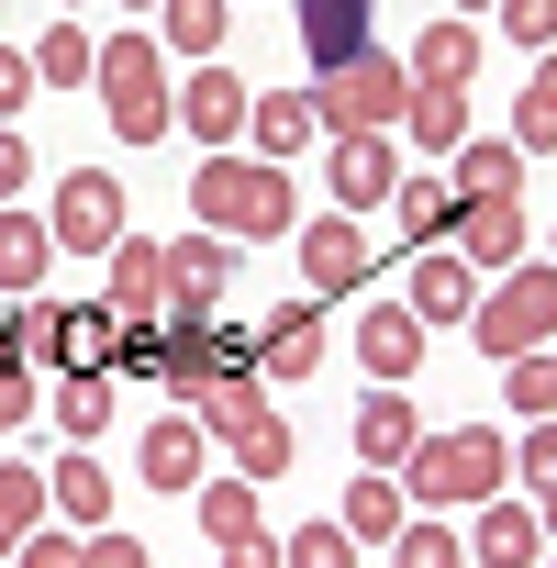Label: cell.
<instances>
[{"instance_id":"6da1fadb","label":"cell","mask_w":557,"mask_h":568,"mask_svg":"<svg viewBox=\"0 0 557 568\" xmlns=\"http://www.w3.org/2000/svg\"><path fill=\"white\" fill-rule=\"evenodd\" d=\"M502 479H513V435H490V424L424 435L402 457V501L413 513H479V501H502Z\"/></svg>"},{"instance_id":"7a4b0ae2","label":"cell","mask_w":557,"mask_h":568,"mask_svg":"<svg viewBox=\"0 0 557 568\" xmlns=\"http://www.w3.org/2000/svg\"><path fill=\"white\" fill-rule=\"evenodd\" d=\"M190 212L223 245H267V234H291V179L267 156H201L190 168Z\"/></svg>"},{"instance_id":"3957f363","label":"cell","mask_w":557,"mask_h":568,"mask_svg":"<svg viewBox=\"0 0 557 568\" xmlns=\"http://www.w3.org/2000/svg\"><path fill=\"white\" fill-rule=\"evenodd\" d=\"M101 123L123 134V145H156L168 123H179V101H168V45L156 34H101Z\"/></svg>"},{"instance_id":"277c9868","label":"cell","mask_w":557,"mask_h":568,"mask_svg":"<svg viewBox=\"0 0 557 568\" xmlns=\"http://www.w3.org/2000/svg\"><path fill=\"white\" fill-rule=\"evenodd\" d=\"M468 335H479V357H535V346H557V267L546 256H524V267H502L490 291H479V313H468Z\"/></svg>"},{"instance_id":"5b68a950","label":"cell","mask_w":557,"mask_h":568,"mask_svg":"<svg viewBox=\"0 0 557 568\" xmlns=\"http://www.w3.org/2000/svg\"><path fill=\"white\" fill-rule=\"evenodd\" d=\"M190 424L234 446V479H291V424L267 413L256 379H212V390H190Z\"/></svg>"},{"instance_id":"8992f818","label":"cell","mask_w":557,"mask_h":568,"mask_svg":"<svg viewBox=\"0 0 557 568\" xmlns=\"http://www.w3.org/2000/svg\"><path fill=\"white\" fill-rule=\"evenodd\" d=\"M402 101H413V79H402V57H357V68H335V79H313V112H324V134H402Z\"/></svg>"},{"instance_id":"52a82bcc","label":"cell","mask_w":557,"mask_h":568,"mask_svg":"<svg viewBox=\"0 0 557 568\" xmlns=\"http://www.w3.org/2000/svg\"><path fill=\"white\" fill-rule=\"evenodd\" d=\"M45 234H57V256H112V245H123V179H112V168H79V179H57V212H45Z\"/></svg>"},{"instance_id":"ba28073f","label":"cell","mask_w":557,"mask_h":568,"mask_svg":"<svg viewBox=\"0 0 557 568\" xmlns=\"http://www.w3.org/2000/svg\"><path fill=\"white\" fill-rule=\"evenodd\" d=\"M212 379H256V335L245 324H168V390H212Z\"/></svg>"},{"instance_id":"9c48e42d","label":"cell","mask_w":557,"mask_h":568,"mask_svg":"<svg viewBox=\"0 0 557 568\" xmlns=\"http://www.w3.org/2000/svg\"><path fill=\"white\" fill-rule=\"evenodd\" d=\"M23 313H34V357H57L68 379L79 368H112V302H45L34 291Z\"/></svg>"},{"instance_id":"30bf717a","label":"cell","mask_w":557,"mask_h":568,"mask_svg":"<svg viewBox=\"0 0 557 568\" xmlns=\"http://www.w3.org/2000/svg\"><path fill=\"white\" fill-rule=\"evenodd\" d=\"M223 278H234V245H223V234H201V223L168 234V313H179V324H212V313H223Z\"/></svg>"},{"instance_id":"8fae6325","label":"cell","mask_w":557,"mask_h":568,"mask_svg":"<svg viewBox=\"0 0 557 568\" xmlns=\"http://www.w3.org/2000/svg\"><path fill=\"white\" fill-rule=\"evenodd\" d=\"M457 267L468 278H502V267H524V245H535V223H524V201H457Z\"/></svg>"},{"instance_id":"7c38bea8","label":"cell","mask_w":557,"mask_h":568,"mask_svg":"<svg viewBox=\"0 0 557 568\" xmlns=\"http://www.w3.org/2000/svg\"><path fill=\"white\" fill-rule=\"evenodd\" d=\"M302 278H313V302H346V291H368V223H357V212H324V223H302Z\"/></svg>"},{"instance_id":"4fadbf2b","label":"cell","mask_w":557,"mask_h":568,"mask_svg":"<svg viewBox=\"0 0 557 568\" xmlns=\"http://www.w3.org/2000/svg\"><path fill=\"white\" fill-rule=\"evenodd\" d=\"M245 79L234 68H190V90H179V134L201 145V156H234V134H245Z\"/></svg>"},{"instance_id":"5bb4252c","label":"cell","mask_w":557,"mask_h":568,"mask_svg":"<svg viewBox=\"0 0 557 568\" xmlns=\"http://www.w3.org/2000/svg\"><path fill=\"white\" fill-rule=\"evenodd\" d=\"M324 179H335L346 212H391V190H402V145H391V134H335Z\"/></svg>"},{"instance_id":"9a60e30c","label":"cell","mask_w":557,"mask_h":568,"mask_svg":"<svg viewBox=\"0 0 557 568\" xmlns=\"http://www.w3.org/2000/svg\"><path fill=\"white\" fill-rule=\"evenodd\" d=\"M402 313H413L424 335H435V324H468V313H479V278L457 267V245H424V256H413V291H402Z\"/></svg>"},{"instance_id":"2e32d148","label":"cell","mask_w":557,"mask_h":568,"mask_svg":"<svg viewBox=\"0 0 557 568\" xmlns=\"http://www.w3.org/2000/svg\"><path fill=\"white\" fill-rule=\"evenodd\" d=\"M291 23L313 45V79H335V68L368 57V0H291Z\"/></svg>"},{"instance_id":"e0dca14e","label":"cell","mask_w":557,"mask_h":568,"mask_svg":"<svg viewBox=\"0 0 557 568\" xmlns=\"http://www.w3.org/2000/svg\"><path fill=\"white\" fill-rule=\"evenodd\" d=\"M324 346H335L324 302H291V313L256 335V379H313V368H324Z\"/></svg>"},{"instance_id":"ac0fdd59","label":"cell","mask_w":557,"mask_h":568,"mask_svg":"<svg viewBox=\"0 0 557 568\" xmlns=\"http://www.w3.org/2000/svg\"><path fill=\"white\" fill-rule=\"evenodd\" d=\"M479 45H490V34L446 12V23H424V34H413V57H402V79H413V90H468V68H479Z\"/></svg>"},{"instance_id":"d6986e66","label":"cell","mask_w":557,"mask_h":568,"mask_svg":"<svg viewBox=\"0 0 557 568\" xmlns=\"http://www.w3.org/2000/svg\"><path fill=\"white\" fill-rule=\"evenodd\" d=\"M357 368H368V379H391V390H402V379H413V368H424V324H413V313H402V302H368V313H357Z\"/></svg>"},{"instance_id":"ffe728a7","label":"cell","mask_w":557,"mask_h":568,"mask_svg":"<svg viewBox=\"0 0 557 568\" xmlns=\"http://www.w3.org/2000/svg\"><path fill=\"white\" fill-rule=\"evenodd\" d=\"M424 446V413H413V390H368L357 402V468H391L402 479V457Z\"/></svg>"},{"instance_id":"44dd1931","label":"cell","mask_w":557,"mask_h":568,"mask_svg":"<svg viewBox=\"0 0 557 568\" xmlns=\"http://www.w3.org/2000/svg\"><path fill=\"white\" fill-rule=\"evenodd\" d=\"M313 134H324V112H313V90H256V101H245V145H256L267 168H278V156H302Z\"/></svg>"},{"instance_id":"7402d4cb","label":"cell","mask_w":557,"mask_h":568,"mask_svg":"<svg viewBox=\"0 0 557 568\" xmlns=\"http://www.w3.org/2000/svg\"><path fill=\"white\" fill-rule=\"evenodd\" d=\"M446 190H457V201H524V156H513V134H468V145L446 156Z\"/></svg>"},{"instance_id":"603a6c76","label":"cell","mask_w":557,"mask_h":568,"mask_svg":"<svg viewBox=\"0 0 557 568\" xmlns=\"http://www.w3.org/2000/svg\"><path fill=\"white\" fill-rule=\"evenodd\" d=\"M535 535H546L535 501L502 490V501H479V524H468V568H535Z\"/></svg>"},{"instance_id":"cb8c5ba5","label":"cell","mask_w":557,"mask_h":568,"mask_svg":"<svg viewBox=\"0 0 557 568\" xmlns=\"http://www.w3.org/2000/svg\"><path fill=\"white\" fill-rule=\"evenodd\" d=\"M101 302L134 324V313H168V245H145V234H123L112 245V278H101Z\"/></svg>"},{"instance_id":"d4e9b609","label":"cell","mask_w":557,"mask_h":568,"mask_svg":"<svg viewBox=\"0 0 557 568\" xmlns=\"http://www.w3.org/2000/svg\"><path fill=\"white\" fill-rule=\"evenodd\" d=\"M201 446H212V435H201L190 413H168V424H145V446H134V468H145V479H156V490L179 501V490H201Z\"/></svg>"},{"instance_id":"484cf974","label":"cell","mask_w":557,"mask_h":568,"mask_svg":"<svg viewBox=\"0 0 557 568\" xmlns=\"http://www.w3.org/2000/svg\"><path fill=\"white\" fill-rule=\"evenodd\" d=\"M45 501L68 513V535H101V524H112V479H101V457H90V446H68V457L45 468Z\"/></svg>"},{"instance_id":"4316f807","label":"cell","mask_w":557,"mask_h":568,"mask_svg":"<svg viewBox=\"0 0 557 568\" xmlns=\"http://www.w3.org/2000/svg\"><path fill=\"white\" fill-rule=\"evenodd\" d=\"M45 267H57V234L34 212H0V302H34Z\"/></svg>"},{"instance_id":"83f0119b","label":"cell","mask_w":557,"mask_h":568,"mask_svg":"<svg viewBox=\"0 0 557 568\" xmlns=\"http://www.w3.org/2000/svg\"><path fill=\"white\" fill-rule=\"evenodd\" d=\"M391 212H402V245H413V256L457 234V190H446L435 168H402V190H391Z\"/></svg>"},{"instance_id":"f1b7e54d","label":"cell","mask_w":557,"mask_h":568,"mask_svg":"<svg viewBox=\"0 0 557 568\" xmlns=\"http://www.w3.org/2000/svg\"><path fill=\"white\" fill-rule=\"evenodd\" d=\"M335 524H346L357 546H391V535L413 524V501H402V479H391V468H368V479H346V501H335Z\"/></svg>"},{"instance_id":"f546056e","label":"cell","mask_w":557,"mask_h":568,"mask_svg":"<svg viewBox=\"0 0 557 568\" xmlns=\"http://www.w3.org/2000/svg\"><path fill=\"white\" fill-rule=\"evenodd\" d=\"M402 134H413L424 156H457V145L479 134V123H468V90H413V101H402Z\"/></svg>"},{"instance_id":"4dcf8cb0","label":"cell","mask_w":557,"mask_h":568,"mask_svg":"<svg viewBox=\"0 0 557 568\" xmlns=\"http://www.w3.org/2000/svg\"><path fill=\"white\" fill-rule=\"evenodd\" d=\"M112 413H123L112 368H79V379H57V424H68V446H101V435H112Z\"/></svg>"},{"instance_id":"1f68e13d","label":"cell","mask_w":557,"mask_h":568,"mask_svg":"<svg viewBox=\"0 0 557 568\" xmlns=\"http://www.w3.org/2000/svg\"><path fill=\"white\" fill-rule=\"evenodd\" d=\"M513 156H557V45L524 68V101H513Z\"/></svg>"},{"instance_id":"d6a6232c","label":"cell","mask_w":557,"mask_h":568,"mask_svg":"<svg viewBox=\"0 0 557 568\" xmlns=\"http://www.w3.org/2000/svg\"><path fill=\"white\" fill-rule=\"evenodd\" d=\"M223 23H234V0H156V45H179V57H223Z\"/></svg>"},{"instance_id":"836d02e7","label":"cell","mask_w":557,"mask_h":568,"mask_svg":"<svg viewBox=\"0 0 557 568\" xmlns=\"http://www.w3.org/2000/svg\"><path fill=\"white\" fill-rule=\"evenodd\" d=\"M45 468H12V457H0V557H12L23 535H45Z\"/></svg>"},{"instance_id":"e575fe53","label":"cell","mask_w":557,"mask_h":568,"mask_svg":"<svg viewBox=\"0 0 557 568\" xmlns=\"http://www.w3.org/2000/svg\"><path fill=\"white\" fill-rule=\"evenodd\" d=\"M90 68H101V45H90V23H57V34L34 45V90H90Z\"/></svg>"},{"instance_id":"d590c367","label":"cell","mask_w":557,"mask_h":568,"mask_svg":"<svg viewBox=\"0 0 557 568\" xmlns=\"http://www.w3.org/2000/svg\"><path fill=\"white\" fill-rule=\"evenodd\" d=\"M112 379H156L168 390V324L156 313H134V324L112 313Z\"/></svg>"},{"instance_id":"8d00e7d4","label":"cell","mask_w":557,"mask_h":568,"mask_svg":"<svg viewBox=\"0 0 557 568\" xmlns=\"http://www.w3.org/2000/svg\"><path fill=\"white\" fill-rule=\"evenodd\" d=\"M391 568H468V535H457L446 513H413V524L391 535Z\"/></svg>"},{"instance_id":"74e56055","label":"cell","mask_w":557,"mask_h":568,"mask_svg":"<svg viewBox=\"0 0 557 568\" xmlns=\"http://www.w3.org/2000/svg\"><path fill=\"white\" fill-rule=\"evenodd\" d=\"M201 535L212 546H245L256 535V479H201Z\"/></svg>"},{"instance_id":"f35d334b","label":"cell","mask_w":557,"mask_h":568,"mask_svg":"<svg viewBox=\"0 0 557 568\" xmlns=\"http://www.w3.org/2000/svg\"><path fill=\"white\" fill-rule=\"evenodd\" d=\"M502 402H513L524 424H557V357H546V346L513 357V368H502Z\"/></svg>"},{"instance_id":"ab89813d","label":"cell","mask_w":557,"mask_h":568,"mask_svg":"<svg viewBox=\"0 0 557 568\" xmlns=\"http://www.w3.org/2000/svg\"><path fill=\"white\" fill-rule=\"evenodd\" d=\"M278 568H357V535L346 524H302V535H278Z\"/></svg>"},{"instance_id":"60d3db41","label":"cell","mask_w":557,"mask_h":568,"mask_svg":"<svg viewBox=\"0 0 557 568\" xmlns=\"http://www.w3.org/2000/svg\"><path fill=\"white\" fill-rule=\"evenodd\" d=\"M490 12H502V34H513L524 57H546V45H557V0H490Z\"/></svg>"},{"instance_id":"b9f144b4","label":"cell","mask_w":557,"mask_h":568,"mask_svg":"<svg viewBox=\"0 0 557 568\" xmlns=\"http://www.w3.org/2000/svg\"><path fill=\"white\" fill-rule=\"evenodd\" d=\"M12 568H90V535H57V524H45V535L12 546Z\"/></svg>"},{"instance_id":"7bdbcfd3","label":"cell","mask_w":557,"mask_h":568,"mask_svg":"<svg viewBox=\"0 0 557 568\" xmlns=\"http://www.w3.org/2000/svg\"><path fill=\"white\" fill-rule=\"evenodd\" d=\"M34 101V45H12V34H0V123H12Z\"/></svg>"},{"instance_id":"ee69618b","label":"cell","mask_w":557,"mask_h":568,"mask_svg":"<svg viewBox=\"0 0 557 568\" xmlns=\"http://www.w3.org/2000/svg\"><path fill=\"white\" fill-rule=\"evenodd\" d=\"M0 379H34V313L23 302L0 313Z\"/></svg>"},{"instance_id":"f6af8a7d","label":"cell","mask_w":557,"mask_h":568,"mask_svg":"<svg viewBox=\"0 0 557 568\" xmlns=\"http://www.w3.org/2000/svg\"><path fill=\"white\" fill-rule=\"evenodd\" d=\"M513 479H535V490L557 479V424H524V446H513Z\"/></svg>"},{"instance_id":"bcb514c9","label":"cell","mask_w":557,"mask_h":568,"mask_svg":"<svg viewBox=\"0 0 557 568\" xmlns=\"http://www.w3.org/2000/svg\"><path fill=\"white\" fill-rule=\"evenodd\" d=\"M23 179H34V145H23L12 123H0V212H12V201H23Z\"/></svg>"},{"instance_id":"7dc6e473","label":"cell","mask_w":557,"mask_h":568,"mask_svg":"<svg viewBox=\"0 0 557 568\" xmlns=\"http://www.w3.org/2000/svg\"><path fill=\"white\" fill-rule=\"evenodd\" d=\"M90 568H156V557H145L123 524H101V535H90Z\"/></svg>"},{"instance_id":"c3c4849f","label":"cell","mask_w":557,"mask_h":568,"mask_svg":"<svg viewBox=\"0 0 557 568\" xmlns=\"http://www.w3.org/2000/svg\"><path fill=\"white\" fill-rule=\"evenodd\" d=\"M34 424V379H0V435H23Z\"/></svg>"},{"instance_id":"681fc988","label":"cell","mask_w":557,"mask_h":568,"mask_svg":"<svg viewBox=\"0 0 557 568\" xmlns=\"http://www.w3.org/2000/svg\"><path fill=\"white\" fill-rule=\"evenodd\" d=\"M223 568H278V546H267V535H245V546H223Z\"/></svg>"},{"instance_id":"f907efd6","label":"cell","mask_w":557,"mask_h":568,"mask_svg":"<svg viewBox=\"0 0 557 568\" xmlns=\"http://www.w3.org/2000/svg\"><path fill=\"white\" fill-rule=\"evenodd\" d=\"M535 524H546V535H557V479H546V490H535Z\"/></svg>"},{"instance_id":"816d5d0a","label":"cell","mask_w":557,"mask_h":568,"mask_svg":"<svg viewBox=\"0 0 557 568\" xmlns=\"http://www.w3.org/2000/svg\"><path fill=\"white\" fill-rule=\"evenodd\" d=\"M457 12H490V0H457Z\"/></svg>"},{"instance_id":"f5cc1de1","label":"cell","mask_w":557,"mask_h":568,"mask_svg":"<svg viewBox=\"0 0 557 568\" xmlns=\"http://www.w3.org/2000/svg\"><path fill=\"white\" fill-rule=\"evenodd\" d=\"M123 12H156V0H123Z\"/></svg>"},{"instance_id":"db71d44e","label":"cell","mask_w":557,"mask_h":568,"mask_svg":"<svg viewBox=\"0 0 557 568\" xmlns=\"http://www.w3.org/2000/svg\"><path fill=\"white\" fill-rule=\"evenodd\" d=\"M546 267H557V234H546Z\"/></svg>"},{"instance_id":"11a10c76","label":"cell","mask_w":557,"mask_h":568,"mask_svg":"<svg viewBox=\"0 0 557 568\" xmlns=\"http://www.w3.org/2000/svg\"><path fill=\"white\" fill-rule=\"evenodd\" d=\"M535 568H557V546H546V557H535Z\"/></svg>"},{"instance_id":"9f6ffc18","label":"cell","mask_w":557,"mask_h":568,"mask_svg":"<svg viewBox=\"0 0 557 568\" xmlns=\"http://www.w3.org/2000/svg\"><path fill=\"white\" fill-rule=\"evenodd\" d=\"M68 12H79V0H68Z\"/></svg>"},{"instance_id":"6f0895ef","label":"cell","mask_w":557,"mask_h":568,"mask_svg":"<svg viewBox=\"0 0 557 568\" xmlns=\"http://www.w3.org/2000/svg\"><path fill=\"white\" fill-rule=\"evenodd\" d=\"M0 446H12V435H0Z\"/></svg>"},{"instance_id":"680465c9","label":"cell","mask_w":557,"mask_h":568,"mask_svg":"<svg viewBox=\"0 0 557 568\" xmlns=\"http://www.w3.org/2000/svg\"><path fill=\"white\" fill-rule=\"evenodd\" d=\"M546 357H557V346H546Z\"/></svg>"}]
</instances>
